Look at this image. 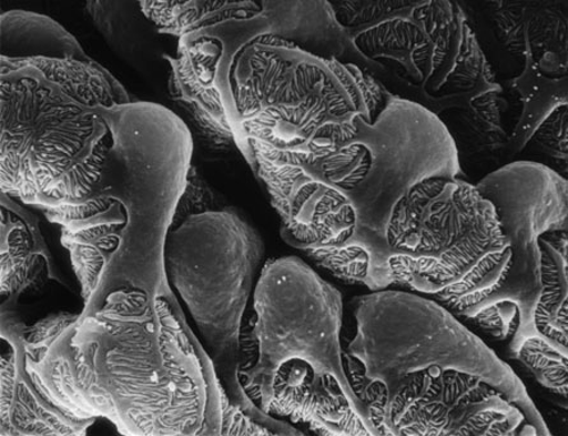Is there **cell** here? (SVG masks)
I'll return each mask as SVG.
<instances>
[{
	"label": "cell",
	"instance_id": "52a82bcc",
	"mask_svg": "<svg viewBox=\"0 0 568 436\" xmlns=\"http://www.w3.org/2000/svg\"><path fill=\"white\" fill-rule=\"evenodd\" d=\"M256 363L241 373L262 412L331 436H376L347 378L341 291L296 256L268 261L253 294Z\"/></svg>",
	"mask_w": 568,
	"mask_h": 436
},
{
	"label": "cell",
	"instance_id": "7c38bea8",
	"mask_svg": "<svg viewBox=\"0 0 568 436\" xmlns=\"http://www.w3.org/2000/svg\"><path fill=\"white\" fill-rule=\"evenodd\" d=\"M476 186L496 211L510 246L511 266L469 328L507 342L532 323L541 293L540 237L567 230L568 184L539 162L516 160L480 179Z\"/></svg>",
	"mask_w": 568,
	"mask_h": 436
},
{
	"label": "cell",
	"instance_id": "2e32d148",
	"mask_svg": "<svg viewBox=\"0 0 568 436\" xmlns=\"http://www.w3.org/2000/svg\"><path fill=\"white\" fill-rule=\"evenodd\" d=\"M568 58L547 53L527 57L519 74L501 84L507 101L505 125L510 162L523 153L539 125L562 105H568Z\"/></svg>",
	"mask_w": 568,
	"mask_h": 436
},
{
	"label": "cell",
	"instance_id": "3957f363",
	"mask_svg": "<svg viewBox=\"0 0 568 436\" xmlns=\"http://www.w3.org/2000/svg\"><path fill=\"white\" fill-rule=\"evenodd\" d=\"M351 310L345 369L376 435H550L520 376L444 306L385 288Z\"/></svg>",
	"mask_w": 568,
	"mask_h": 436
},
{
	"label": "cell",
	"instance_id": "30bf717a",
	"mask_svg": "<svg viewBox=\"0 0 568 436\" xmlns=\"http://www.w3.org/2000/svg\"><path fill=\"white\" fill-rule=\"evenodd\" d=\"M265 254L258 231L234 209L194 213L169 231L164 262L169 284L201 333L231 404L271 429L241 381L242 324Z\"/></svg>",
	"mask_w": 568,
	"mask_h": 436
},
{
	"label": "cell",
	"instance_id": "277c9868",
	"mask_svg": "<svg viewBox=\"0 0 568 436\" xmlns=\"http://www.w3.org/2000/svg\"><path fill=\"white\" fill-rule=\"evenodd\" d=\"M108 122L113 144L88 199L47 213L61 227L82 310L121 291L174 293L165 243L192 168V133L171 109L131 101L113 109Z\"/></svg>",
	"mask_w": 568,
	"mask_h": 436
},
{
	"label": "cell",
	"instance_id": "9c48e42d",
	"mask_svg": "<svg viewBox=\"0 0 568 436\" xmlns=\"http://www.w3.org/2000/svg\"><path fill=\"white\" fill-rule=\"evenodd\" d=\"M388 286L430 298L470 324L511 266L496 211L464 178H432L397 204L386 231Z\"/></svg>",
	"mask_w": 568,
	"mask_h": 436
},
{
	"label": "cell",
	"instance_id": "ba28073f",
	"mask_svg": "<svg viewBox=\"0 0 568 436\" xmlns=\"http://www.w3.org/2000/svg\"><path fill=\"white\" fill-rule=\"evenodd\" d=\"M236 148L251 169L300 159L358 114H377L389 93L362 68L325 59L267 33L229 70Z\"/></svg>",
	"mask_w": 568,
	"mask_h": 436
},
{
	"label": "cell",
	"instance_id": "5bb4252c",
	"mask_svg": "<svg viewBox=\"0 0 568 436\" xmlns=\"http://www.w3.org/2000/svg\"><path fill=\"white\" fill-rule=\"evenodd\" d=\"M28 324L21 314L2 311L0 326V435L79 436L87 435L93 422L75 420L54 407L33 384L24 365L23 332Z\"/></svg>",
	"mask_w": 568,
	"mask_h": 436
},
{
	"label": "cell",
	"instance_id": "d6986e66",
	"mask_svg": "<svg viewBox=\"0 0 568 436\" xmlns=\"http://www.w3.org/2000/svg\"><path fill=\"white\" fill-rule=\"evenodd\" d=\"M567 230L540 237L541 293L532 313V327L554 344L567 347L568 241Z\"/></svg>",
	"mask_w": 568,
	"mask_h": 436
},
{
	"label": "cell",
	"instance_id": "ffe728a7",
	"mask_svg": "<svg viewBox=\"0 0 568 436\" xmlns=\"http://www.w3.org/2000/svg\"><path fill=\"white\" fill-rule=\"evenodd\" d=\"M506 344L507 356L567 407V347L540 336L532 324L517 331Z\"/></svg>",
	"mask_w": 568,
	"mask_h": 436
},
{
	"label": "cell",
	"instance_id": "e0dca14e",
	"mask_svg": "<svg viewBox=\"0 0 568 436\" xmlns=\"http://www.w3.org/2000/svg\"><path fill=\"white\" fill-rule=\"evenodd\" d=\"M264 7L271 36L293 42L307 53L355 64L357 55L329 2H268Z\"/></svg>",
	"mask_w": 568,
	"mask_h": 436
},
{
	"label": "cell",
	"instance_id": "ac0fdd59",
	"mask_svg": "<svg viewBox=\"0 0 568 436\" xmlns=\"http://www.w3.org/2000/svg\"><path fill=\"white\" fill-rule=\"evenodd\" d=\"M0 58L83 59L80 42L48 16L10 11L0 17Z\"/></svg>",
	"mask_w": 568,
	"mask_h": 436
},
{
	"label": "cell",
	"instance_id": "6da1fadb",
	"mask_svg": "<svg viewBox=\"0 0 568 436\" xmlns=\"http://www.w3.org/2000/svg\"><path fill=\"white\" fill-rule=\"evenodd\" d=\"M33 384L75 420L130 436L223 435L229 400L175 293H114L81 313L57 312L23 332Z\"/></svg>",
	"mask_w": 568,
	"mask_h": 436
},
{
	"label": "cell",
	"instance_id": "9a60e30c",
	"mask_svg": "<svg viewBox=\"0 0 568 436\" xmlns=\"http://www.w3.org/2000/svg\"><path fill=\"white\" fill-rule=\"evenodd\" d=\"M0 212V297L2 311L17 312L22 298L41 296L61 281L38 217L4 193Z\"/></svg>",
	"mask_w": 568,
	"mask_h": 436
},
{
	"label": "cell",
	"instance_id": "44dd1931",
	"mask_svg": "<svg viewBox=\"0 0 568 436\" xmlns=\"http://www.w3.org/2000/svg\"><path fill=\"white\" fill-rule=\"evenodd\" d=\"M557 108L545 122H542L524 151L536 152L538 156H545L550 170L567 179V108ZM523 151V152H524Z\"/></svg>",
	"mask_w": 568,
	"mask_h": 436
},
{
	"label": "cell",
	"instance_id": "7a4b0ae2",
	"mask_svg": "<svg viewBox=\"0 0 568 436\" xmlns=\"http://www.w3.org/2000/svg\"><path fill=\"white\" fill-rule=\"evenodd\" d=\"M284 242L347 285L389 288L386 231L397 204L432 178H464L439 119L389 95L310 145L307 155L253 168ZM465 179V178H464Z\"/></svg>",
	"mask_w": 568,
	"mask_h": 436
},
{
	"label": "cell",
	"instance_id": "8fae6325",
	"mask_svg": "<svg viewBox=\"0 0 568 436\" xmlns=\"http://www.w3.org/2000/svg\"><path fill=\"white\" fill-rule=\"evenodd\" d=\"M139 7L160 33L178 39L175 57L165 55L172 99L207 141L219 148L235 144L229 70L245 45L273 32L264 0H174Z\"/></svg>",
	"mask_w": 568,
	"mask_h": 436
},
{
	"label": "cell",
	"instance_id": "4fadbf2b",
	"mask_svg": "<svg viewBox=\"0 0 568 436\" xmlns=\"http://www.w3.org/2000/svg\"><path fill=\"white\" fill-rule=\"evenodd\" d=\"M469 20L480 48L490 47L489 65L504 62L503 71L514 77L523 70L525 59H540L547 53L568 58L567 2H481L470 6ZM498 65V67H499ZM507 79V80H508Z\"/></svg>",
	"mask_w": 568,
	"mask_h": 436
},
{
	"label": "cell",
	"instance_id": "5b68a950",
	"mask_svg": "<svg viewBox=\"0 0 568 436\" xmlns=\"http://www.w3.org/2000/svg\"><path fill=\"white\" fill-rule=\"evenodd\" d=\"M0 187L45 213L88 199L113 144L108 115L132 99L91 58H0Z\"/></svg>",
	"mask_w": 568,
	"mask_h": 436
},
{
	"label": "cell",
	"instance_id": "8992f818",
	"mask_svg": "<svg viewBox=\"0 0 568 436\" xmlns=\"http://www.w3.org/2000/svg\"><path fill=\"white\" fill-rule=\"evenodd\" d=\"M357 62L384 89L439 119L460 152L507 136V101L464 7L449 0L329 2Z\"/></svg>",
	"mask_w": 568,
	"mask_h": 436
}]
</instances>
